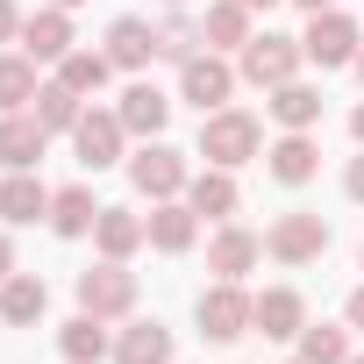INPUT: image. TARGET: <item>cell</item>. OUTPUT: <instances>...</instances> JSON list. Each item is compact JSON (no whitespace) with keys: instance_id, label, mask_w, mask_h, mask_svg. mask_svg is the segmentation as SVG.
<instances>
[{"instance_id":"6da1fadb","label":"cell","mask_w":364,"mask_h":364,"mask_svg":"<svg viewBox=\"0 0 364 364\" xmlns=\"http://www.w3.org/2000/svg\"><path fill=\"white\" fill-rule=\"evenodd\" d=\"M200 157L222 164V171H243L250 157H264V122L250 107H215L200 114Z\"/></svg>"},{"instance_id":"7a4b0ae2","label":"cell","mask_w":364,"mask_h":364,"mask_svg":"<svg viewBox=\"0 0 364 364\" xmlns=\"http://www.w3.org/2000/svg\"><path fill=\"white\" fill-rule=\"evenodd\" d=\"M300 65H307L300 36H279V29H257V36L236 50V72H243V86H257V93H272V86L300 79Z\"/></svg>"},{"instance_id":"3957f363","label":"cell","mask_w":364,"mask_h":364,"mask_svg":"<svg viewBox=\"0 0 364 364\" xmlns=\"http://www.w3.org/2000/svg\"><path fill=\"white\" fill-rule=\"evenodd\" d=\"M250 300H257V293H243V279H215V286H200V300H193L200 336H208V343H236V336H250Z\"/></svg>"},{"instance_id":"277c9868","label":"cell","mask_w":364,"mask_h":364,"mask_svg":"<svg viewBox=\"0 0 364 364\" xmlns=\"http://www.w3.org/2000/svg\"><path fill=\"white\" fill-rule=\"evenodd\" d=\"M243 86V72L222 58V50H193L186 65H178V100L186 107H200V114H215V107H229V93Z\"/></svg>"},{"instance_id":"5b68a950","label":"cell","mask_w":364,"mask_h":364,"mask_svg":"<svg viewBox=\"0 0 364 364\" xmlns=\"http://www.w3.org/2000/svg\"><path fill=\"white\" fill-rule=\"evenodd\" d=\"M186 150H171L164 136H150L136 157H129V186L143 193V200H178V193H186Z\"/></svg>"},{"instance_id":"8992f818","label":"cell","mask_w":364,"mask_h":364,"mask_svg":"<svg viewBox=\"0 0 364 364\" xmlns=\"http://www.w3.org/2000/svg\"><path fill=\"white\" fill-rule=\"evenodd\" d=\"M79 307L100 314V321H129V314H136V272L114 264V257L86 264V272H79Z\"/></svg>"},{"instance_id":"52a82bcc","label":"cell","mask_w":364,"mask_h":364,"mask_svg":"<svg viewBox=\"0 0 364 364\" xmlns=\"http://www.w3.org/2000/svg\"><path fill=\"white\" fill-rule=\"evenodd\" d=\"M300 50H307V65H321V72H343V65H357V50H364V29H357L343 8H328V15H307V36H300Z\"/></svg>"},{"instance_id":"ba28073f","label":"cell","mask_w":364,"mask_h":364,"mask_svg":"<svg viewBox=\"0 0 364 364\" xmlns=\"http://www.w3.org/2000/svg\"><path fill=\"white\" fill-rule=\"evenodd\" d=\"M72 150H79V164H86V171L129 164V129H122V114H114V107H86V114H79V129H72Z\"/></svg>"},{"instance_id":"9c48e42d","label":"cell","mask_w":364,"mask_h":364,"mask_svg":"<svg viewBox=\"0 0 364 364\" xmlns=\"http://www.w3.org/2000/svg\"><path fill=\"white\" fill-rule=\"evenodd\" d=\"M264 250H272L279 264H293V272H300V264H314V257L328 250V222H321V215H307V208H293V215H279V222L264 229Z\"/></svg>"},{"instance_id":"30bf717a","label":"cell","mask_w":364,"mask_h":364,"mask_svg":"<svg viewBox=\"0 0 364 364\" xmlns=\"http://www.w3.org/2000/svg\"><path fill=\"white\" fill-rule=\"evenodd\" d=\"M15 50H29L36 65H50V72H58V65H65V58L79 50V29H72V8H50V0H43V8H36V15L22 22V43H15Z\"/></svg>"},{"instance_id":"8fae6325","label":"cell","mask_w":364,"mask_h":364,"mask_svg":"<svg viewBox=\"0 0 364 364\" xmlns=\"http://www.w3.org/2000/svg\"><path fill=\"white\" fill-rule=\"evenodd\" d=\"M300 328H307V300H300L293 286H264V293L250 300V336H272V343H300Z\"/></svg>"},{"instance_id":"7c38bea8","label":"cell","mask_w":364,"mask_h":364,"mask_svg":"<svg viewBox=\"0 0 364 364\" xmlns=\"http://www.w3.org/2000/svg\"><path fill=\"white\" fill-rule=\"evenodd\" d=\"M264 264V236H250L243 222H222L215 236H208V272L215 279H243V272H257Z\"/></svg>"},{"instance_id":"4fadbf2b","label":"cell","mask_w":364,"mask_h":364,"mask_svg":"<svg viewBox=\"0 0 364 364\" xmlns=\"http://www.w3.org/2000/svg\"><path fill=\"white\" fill-rule=\"evenodd\" d=\"M150 250H164V257H186L193 243H200V215L186 208V193L178 200H150Z\"/></svg>"},{"instance_id":"5bb4252c","label":"cell","mask_w":364,"mask_h":364,"mask_svg":"<svg viewBox=\"0 0 364 364\" xmlns=\"http://www.w3.org/2000/svg\"><path fill=\"white\" fill-rule=\"evenodd\" d=\"M264 171L279 178V186H307V178L321 171V143H314V129H286V136L264 150Z\"/></svg>"},{"instance_id":"9a60e30c","label":"cell","mask_w":364,"mask_h":364,"mask_svg":"<svg viewBox=\"0 0 364 364\" xmlns=\"http://www.w3.org/2000/svg\"><path fill=\"white\" fill-rule=\"evenodd\" d=\"M114 114H122V129H129V136H143V143H150V136H164V122H171V93H157L150 79H129V86H122V100H114Z\"/></svg>"},{"instance_id":"2e32d148","label":"cell","mask_w":364,"mask_h":364,"mask_svg":"<svg viewBox=\"0 0 364 364\" xmlns=\"http://www.w3.org/2000/svg\"><path fill=\"white\" fill-rule=\"evenodd\" d=\"M186 208H193V215H208V222H236V208H243L236 171H222V164L193 171V178H186Z\"/></svg>"},{"instance_id":"e0dca14e","label":"cell","mask_w":364,"mask_h":364,"mask_svg":"<svg viewBox=\"0 0 364 364\" xmlns=\"http://www.w3.org/2000/svg\"><path fill=\"white\" fill-rule=\"evenodd\" d=\"M43 150H50V129H43L29 107H22V114H0V164H8V171H36Z\"/></svg>"},{"instance_id":"ac0fdd59","label":"cell","mask_w":364,"mask_h":364,"mask_svg":"<svg viewBox=\"0 0 364 364\" xmlns=\"http://www.w3.org/2000/svg\"><path fill=\"white\" fill-rule=\"evenodd\" d=\"M0 222H8V229L50 222V186L36 171H8V178H0Z\"/></svg>"},{"instance_id":"d6986e66","label":"cell","mask_w":364,"mask_h":364,"mask_svg":"<svg viewBox=\"0 0 364 364\" xmlns=\"http://www.w3.org/2000/svg\"><path fill=\"white\" fill-rule=\"evenodd\" d=\"M107 58H114V72H150L157 29H150L143 15H114V22H107Z\"/></svg>"},{"instance_id":"ffe728a7","label":"cell","mask_w":364,"mask_h":364,"mask_svg":"<svg viewBox=\"0 0 364 364\" xmlns=\"http://www.w3.org/2000/svg\"><path fill=\"white\" fill-rule=\"evenodd\" d=\"M93 243H100V257L129 264V257L150 243V222H143L136 208H100V222H93Z\"/></svg>"},{"instance_id":"44dd1931","label":"cell","mask_w":364,"mask_h":364,"mask_svg":"<svg viewBox=\"0 0 364 364\" xmlns=\"http://www.w3.org/2000/svg\"><path fill=\"white\" fill-rule=\"evenodd\" d=\"M50 314V286L36 272H15V279H0V321L8 328H36Z\"/></svg>"},{"instance_id":"7402d4cb","label":"cell","mask_w":364,"mask_h":364,"mask_svg":"<svg viewBox=\"0 0 364 364\" xmlns=\"http://www.w3.org/2000/svg\"><path fill=\"white\" fill-rule=\"evenodd\" d=\"M58 357H65V364H100V357H114V336H107V321L79 307V314L58 328Z\"/></svg>"},{"instance_id":"603a6c76","label":"cell","mask_w":364,"mask_h":364,"mask_svg":"<svg viewBox=\"0 0 364 364\" xmlns=\"http://www.w3.org/2000/svg\"><path fill=\"white\" fill-rule=\"evenodd\" d=\"M114 364H171V328L150 314H129V328L114 336Z\"/></svg>"},{"instance_id":"cb8c5ba5","label":"cell","mask_w":364,"mask_h":364,"mask_svg":"<svg viewBox=\"0 0 364 364\" xmlns=\"http://www.w3.org/2000/svg\"><path fill=\"white\" fill-rule=\"evenodd\" d=\"M272 122L279 129H321V86L314 79H286V86H272Z\"/></svg>"},{"instance_id":"d4e9b609","label":"cell","mask_w":364,"mask_h":364,"mask_svg":"<svg viewBox=\"0 0 364 364\" xmlns=\"http://www.w3.org/2000/svg\"><path fill=\"white\" fill-rule=\"evenodd\" d=\"M93 222H100L93 186H58V193H50V236L79 243V236H93Z\"/></svg>"},{"instance_id":"484cf974","label":"cell","mask_w":364,"mask_h":364,"mask_svg":"<svg viewBox=\"0 0 364 364\" xmlns=\"http://www.w3.org/2000/svg\"><path fill=\"white\" fill-rule=\"evenodd\" d=\"M43 86V65L29 50H0V114H22Z\"/></svg>"},{"instance_id":"4316f807","label":"cell","mask_w":364,"mask_h":364,"mask_svg":"<svg viewBox=\"0 0 364 364\" xmlns=\"http://www.w3.org/2000/svg\"><path fill=\"white\" fill-rule=\"evenodd\" d=\"M250 22H257V15L243 8V0H215V8L200 15V36H208V50H243V43L257 36Z\"/></svg>"},{"instance_id":"83f0119b","label":"cell","mask_w":364,"mask_h":364,"mask_svg":"<svg viewBox=\"0 0 364 364\" xmlns=\"http://www.w3.org/2000/svg\"><path fill=\"white\" fill-rule=\"evenodd\" d=\"M29 114H36L50 136H72V129H79V114H86V100H79L65 79H43V86H36V100H29Z\"/></svg>"},{"instance_id":"f1b7e54d","label":"cell","mask_w":364,"mask_h":364,"mask_svg":"<svg viewBox=\"0 0 364 364\" xmlns=\"http://www.w3.org/2000/svg\"><path fill=\"white\" fill-rule=\"evenodd\" d=\"M193 50H208V36H200V15H186V8H171V15L157 22V58H171V65H186Z\"/></svg>"},{"instance_id":"f546056e","label":"cell","mask_w":364,"mask_h":364,"mask_svg":"<svg viewBox=\"0 0 364 364\" xmlns=\"http://www.w3.org/2000/svg\"><path fill=\"white\" fill-rule=\"evenodd\" d=\"M58 79H65V86H72L79 100H93V93H100V86L114 79V58H107V50H72V58L58 65Z\"/></svg>"},{"instance_id":"4dcf8cb0","label":"cell","mask_w":364,"mask_h":364,"mask_svg":"<svg viewBox=\"0 0 364 364\" xmlns=\"http://www.w3.org/2000/svg\"><path fill=\"white\" fill-rule=\"evenodd\" d=\"M300 357H307V364H350V321H343V328L307 321V328H300Z\"/></svg>"},{"instance_id":"1f68e13d","label":"cell","mask_w":364,"mask_h":364,"mask_svg":"<svg viewBox=\"0 0 364 364\" xmlns=\"http://www.w3.org/2000/svg\"><path fill=\"white\" fill-rule=\"evenodd\" d=\"M22 22H29V15L15 8V0H0V50H8V43H22Z\"/></svg>"},{"instance_id":"d6a6232c","label":"cell","mask_w":364,"mask_h":364,"mask_svg":"<svg viewBox=\"0 0 364 364\" xmlns=\"http://www.w3.org/2000/svg\"><path fill=\"white\" fill-rule=\"evenodd\" d=\"M343 193L364 208V150H357V157H350V171H343Z\"/></svg>"},{"instance_id":"836d02e7","label":"cell","mask_w":364,"mask_h":364,"mask_svg":"<svg viewBox=\"0 0 364 364\" xmlns=\"http://www.w3.org/2000/svg\"><path fill=\"white\" fill-rule=\"evenodd\" d=\"M343 321H350V328H364V286H357V293L343 300Z\"/></svg>"},{"instance_id":"e575fe53","label":"cell","mask_w":364,"mask_h":364,"mask_svg":"<svg viewBox=\"0 0 364 364\" xmlns=\"http://www.w3.org/2000/svg\"><path fill=\"white\" fill-rule=\"evenodd\" d=\"M0 279H15V243L0 236Z\"/></svg>"},{"instance_id":"d590c367","label":"cell","mask_w":364,"mask_h":364,"mask_svg":"<svg viewBox=\"0 0 364 364\" xmlns=\"http://www.w3.org/2000/svg\"><path fill=\"white\" fill-rule=\"evenodd\" d=\"M293 8H300V15H328V8H336V0H293Z\"/></svg>"},{"instance_id":"8d00e7d4","label":"cell","mask_w":364,"mask_h":364,"mask_svg":"<svg viewBox=\"0 0 364 364\" xmlns=\"http://www.w3.org/2000/svg\"><path fill=\"white\" fill-rule=\"evenodd\" d=\"M350 136H357V150H364V100H357V114H350Z\"/></svg>"},{"instance_id":"74e56055","label":"cell","mask_w":364,"mask_h":364,"mask_svg":"<svg viewBox=\"0 0 364 364\" xmlns=\"http://www.w3.org/2000/svg\"><path fill=\"white\" fill-rule=\"evenodd\" d=\"M243 8H250V15H264V8H279V0H243Z\"/></svg>"},{"instance_id":"f35d334b","label":"cell","mask_w":364,"mask_h":364,"mask_svg":"<svg viewBox=\"0 0 364 364\" xmlns=\"http://www.w3.org/2000/svg\"><path fill=\"white\" fill-rule=\"evenodd\" d=\"M50 8H86V0H50Z\"/></svg>"},{"instance_id":"ab89813d","label":"cell","mask_w":364,"mask_h":364,"mask_svg":"<svg viewBox=\"0 0 364 364\" xmlns=\"http://www.w3.org/2000/svg\"><path fill=\"white\" fill-rule=\"evenodd\" d=\"M350 364H364V350H350Z\"/></svg>"},{"instance_id":"60d3db41","label":"cell","mask_w":364,"mask_h":364,"mask_svg":"<svg viewBox=\"0 0 364 364\" xmlns=\"http://www.w3.org/2000/svg\"><path fill=\"white\" fill-rule=\"evenodd\" d=\"M357 79H364V50H357Z\"/></svg>"},{"instance_id":"b9f144b4","label":"cell","mask_w":364,"mask_h":364,"mask_svg":"<svg viewBox=\"0 0 364 364\" xmlns=\"http://www.w3.org/2000/svg\"><path fill=\"white\" fill-rule=\"evenodd\" d=\"M164 8H186V0H164Z\"/></svg>"},{"instance_id":"7bdbcfd3","label":"cell","mask_w":364,"mask_h":364,"mask_svg":"<svg viewBox=\"0 0 364 364\" xmlns=\"http://www.w3.org/2000/svg\"><path fill=\"white\" fill-rule=\"evenodd\" d=\"M286 364H307V357H286Z\"/></svg>"},{"instance_id":"ee69618b","label":"cell","mask_w":364,"mask_h":364,"mask_svg":"<svg viewBox=\"0 0 364 364\" xmlns=\"http://www.w3.org/2000/svg\"><path fill=\"white\" fill-rule=\"evenodd\" d=\"M357 264H364V250H357Z\"/></svg>"}]
</instances>
